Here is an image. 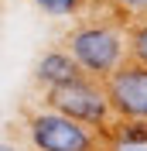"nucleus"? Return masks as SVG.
<instances>
[{
  "label": "nucleus",
  "instance_id": "1a4fd4ad",
  "mask_svg": "<svg viewBox=\"0 0 147 151\" xmlns=\"http://www.w3.org/2000/svg\"><path fill=\"white\" fill-rule=\"evenodd\" d=\"M116 4H123V7H147V0H116Z\"/></svg>",
  "mask_w": 147,
  "mask_h": 151
},
{
  "label": "nucleus",
  "instance_id": "9d476101",
  "mask_svg": "<svg viewBox=\"0 0 147 151\" xmlns=\"http://www.w3.org/2000/svg\"><path fill=\"white\" fill-rule=\"evenodd\" d=\"M0 151H17L14 144H7V141H0Z\"/></svg>",
  "mask_w": 147,
  "mask_h": 151
},
{
  "label": "nucleus",
  "instance_id": "39448f33",
  "mask_svg": "<svg viewBox=\"0 0 147 151\" xmlns=\"http://www.w3.org/2000/svg\"><path fill=\"white\" fill-rule=\"evenodd\" d=\"M34 76H38V83H45L48 89H55V86L72 83V79H79V76H86V72L75 65V58L69 55V52H48V55L38 58Z\"/></svg>",
  "mask_w": 147,
  "mask_h": 151
},
{
  "label": "nucleus",
  "instance_id": "f257e3e1",
  "mask_svg": "<svg viewBox=\"0 0 147 151\" xmlns=\"http://www.w3.org/2000/svg\"><path fill=\"white\" fill-rule=\"evenodd\" d=\"M69 55L75 58V65L92 79H106L113 69L127 58V41L120 35V28L103 24V21H89L82 28H75L69 38Z\"/></svg>",
  "mask_w": 147,
  "mask_h": 151
},
{
  "label": "nucleus",
  "instance_id": "f03ea898",
  "mask_svg": "<svg viewBox=\"0 0 147 151\" xmlns=\"http://www.w3.org/2000/svg\"><path fill=\"white\" fill-rule=\"evenodd\" d=\"M48 110H58L72 120L86 124V127H92V131L110 127V120H113V106L106 100V89L92 76H79L72 83L48 89Z\"/></svg>",
  "mask_w": 147,
  "mask_h": 151
},
{
  "label": "nucleus",
  "instance_id": "423d86ee",
  "mask_svg": "<svg viewBox=\"0 0 147 151\" xmlns=\"http://www.w3.org/2000/svg\"><path fill=\"white\" fill-rule=\"evenodd\" d=\"M34 7H41L45 14H55V17H69V14H79L86 0H31Z\"/></svg>",
  "mask_w": 147,
  "mask_h": 151
},
{
  "label": "nucleus",
  "instance_id": "0eeeda50",
  "mask_svg": "<svg viewBox=\"0 0 147 151\" xmlns=\"http://www.w3.org/2000/svg\"><path fill=\"white\" fill-rule=\"evenodd\" d=\"M127 48H130V58H133V62L147 65V17L130 31V45H127Z\"/></svg>",
  "mask_w": 147,
  "mask_h": 151
},
{
  "label": "nucleus",
  "instance_id": "20e7f679",
  "mask_svg": "<svg viewBox=\"0 0 147 151\" xmlns=\"http://www.w3.org/2000/svg\"><path fill=\"white\" fill-rule=\"evenodd\" d=\"M106 100L120 120H147V65L120 62L106 76Z\"/></svg>",
  "mask_w": 147,
  "mask_h": 151
},
{
  "label": "nucleus",
  "instance_id": "7ed1b4c3",
  "mask_svg": "<svg viewBox=\"0 0 147 151\" xmlns=\"http://www.w3.org/2000/svg\"><path fill=\"white\" fill-rule=\"evenodd\" d=\"M31 144L38 151H99V134L58 110H41L28 120Z\"/></svg>",
  "mask_w": 147,
  "mask_h": 151
},
{
  "label": "nucleus",
  "instance_id": "6e6552de",
  "mask_svg": "<svg viewBox=\"0 0 147 151\" xmlns=\"http://www.w3.org/2000/svg\"><path fill=\"white\" fill-rule=\"evenodd\" d=\"M116 151H147V144H120Z\"/></svg>",
  "mask_w": 147,
  "mask_h": 151
}]
</instances>
